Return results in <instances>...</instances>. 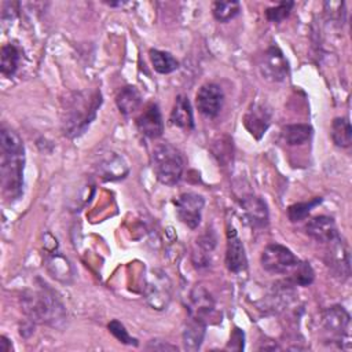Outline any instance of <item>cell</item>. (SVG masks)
I'll return each instance as SVG.
<instances>
[{
  "mask_svg": "<svg viewBox=\"0 0 352 352\" xmlns=\"http://www.w3.org/2000/svg\"><path fill=\"white\" fill-rule=\"evenodd\" d=\"M116 103H117L120 113L124 116H128L140 107L142 95L135 87L128 85V87H124L118 92V95L116 98Z\"/></svg>",
  "mask_w": 352,
  "mask_h": 352,
  "instance_id": "obj_20",
  "label": "cell"
},
{
  "mask_svg": "<svg viewBox=\"0 0 352 352\" xmlns=\"http://www.w3.org/2000/svg\"><path fill=\"white\" fill-rule=\"evenodd\" d=\"M330 249L327 252V265L333 270V272L338 276L348 278L349 276V250L345 242L340 238V235L329 242Z\"/></svg>",
  "mask_w": 352,
  "mask_h": 352,
  "instance_id": "obj_14",
  "label": "cell"
},
{
  "mask_svg": "<svg viewBox=\"0 0 352 352\" xmlns=\"http://www.w3.org/2000/svg\"><path fill=\"white\" fill-rule=\"evenodd\" d=\"M258 67L263 77L270 81H283L289 74V63L276 45L267 48L260 59Z\"/></svg>",
  "mask_w": 352,
  "mask_h": 352,
  "instance_id": "obj_9",
  "label": "cell"
},
{
  "mask_svg": "<svg viewBox=\"0 0 352 352\" xmlns=\"http://www.w3.org/2000/svg\"><path fill=\"white\" fill-rule=\"evenodd\" d=\"M47 267H48V271L52 274V276L59 280L66 282L67 278L72 276L70 264L67 263V260L65 257H62L59 254L50 257L47 261Z\"/></svg>",
  "mask_w": 352,
  "mask_h": 352,
  "instance_id": "obj_27",
  "label": "cell"
},
{
  "mask_svg": "<svg viewBox=\"0 0 352 352\" xmlns=\"http://www.w3.org/2000/svg\"><path fill=\"white\" fill-rule=\"evenodd\" d=\"M195 100H197V107L199 113L204 114L205 117L213 118L220 113L223 107L224 94L220 85L214 82H208L198 89Z\"/></svg>",
  "mask_w": 352,
  "mask_h": 352,
  "instance_id": "obj_11",
  "label": "cell"
},
{
  "mask_svg": "<svg viewBox=\"0 0 352 352\" xmlns=\"http://www.w3.org/2000/svg\"><path fill=\"white\" fill-rule=\"evenodd\" d=\"M261 265L270 274H289L300 261L294 253L283 245L271 243L261 253Z\"/></svg>",
  "mask_w": 352,
  "mask_h": 352,
  "instance_id": "obj_5",
  "label": "cell"
},
{
  "mask_svg": "<svg viewBox=\"0 0 352 352\" xmlns=\"http://www.w3.org/2000/svg\"><path fill=\"white\" fill-rule=\"evenodd\" d=\"M139 132L150 139H157L164 132V121L157 103H148L143 113L136 118Z\"/></svg>",
  "mask_w": 352,
  "mask_h": 352,
  "instance_id": "obj_13",
  "label": "cell"
},
{
  "mask_svg": "<svg viewBox=\"0 0 352 352\" xmlns=\"http://www.w3.org/2000/svg\"><path fill=\"white\" fill-rule=\"evenodd\" d=\"M305 231L312 239H315L316 242H322V243H329L338 236L337 226H336L334 220L329 216L312 217L307 223Z\"/></svg>",
  "mask_w": 352,
  "mask_h": 352,
  "instance_id": "obj_16",
  "label": "cell"
},
{
  "mask_svg": "<svg viewBox=\"0 0 352 352\" xmlns=\"http://www.w3.org/2000/svg\"><path fill=\"white\" fill-rule=\"evenodd\" d=\"M322 202V198H314L308 202H298V204H294V205H290L287 208V216H289V220L296 223V221H300L302 219H305L308 216V213Z\"/></svg>",
  "mask_w": 352,
  "mask_h": 352,
  "instance_id": "obj_29",
  "label": "cell"
},
{
  "mask_svg": "<svg viewBox=\"0 0 352 352\" xmlns=\"http://www.w3.org/2000/svg\"><path fill=\"white\" fill-rule=\"evenodd\" d=\"M241 11V4L238 1H214L212 6V12L216 21L228 22L235 18Z\"/></svg>",
  "mask_w": 352,
  "mask_h": 352,
  "instance_id": "obj_26",
  "label": "cell"
},
{
  "mask_svg": "<svg viewBox=\"0 0 352 352\" xmlns=\"http://www.w3.org/2000/svg\"><path fill=\"white\" fill-rule=\"evenodd\" d=\"M204 336H205V323L190 318V322L187 323V326L183 331L184 348L188 351L199 349V346L204 341Z\"/></svg>",
  "mask_w": 352,
  "mask_h": 352,
  "instance_id": "obj_21",
  "label": "cell"
},
{
  "mask_svg": "<svg viewBox=\"0 0 352 352\" xmlns=\"http://www.w3.org/2000/svg\"><path fill=\"white\" fill-rule=\"evenodd\" d=\"M205 205L202 195L197 192H184L175 201L176 214L182 223L190 228H197L201 223V214Z\"/></svg>",
  "mask_w": 352,
  "mask_h": 352,
  "instance_id": "obj_7",
  "label": "cell"
},
{
  "mask_svg": "<svg viewBox=\"0 0 352 352\" xmlns=\"http://www.w3.org/2000/svg\"><path fill=\"white\" fill-rule=\"evenodd\" d=\"M272 120V110L270 106L261 102H254L249 106L243 116V125L249 133L260 140L268 129Z\"/></svg>",
  "mask_w": 352,
  "mask_h": 352,
  "instance_id": "obj_10",
  "label": "cell"
},
{
  "mask_svg": "<svg viewBox=\"0 0 352 352\" xmlns=\"http://www.w3.org/2000/svg\"><path fill=\"white\" fill-rule=\"evenodd\" d=\"M314 276H315V274H314V270L309 265V263L298 261L297 265L292 271L290 280L298 286H308L312 283Z\"/></svg>",
  "mask_w": 352,
  "mask_h": 352,
  "instance_id": "obj_28",
  "label": "cell"
},
{
  "mask_svg": "<svg viewBox=\"0 0 352 352\" xmlns=\"http://www.w3.org/2000/svg\"><path fill=\"white\" fill-rule=\"evenodd\" d=\"M170 122L183 129L194 128V117L190 100L186 95H177L173 109L170 111Z\"/></svg>",
  "mask_w": 352,
  "mask_h": 352,
  "instance_id": "obj_18",
  "label": "cell"
},
{
  "mask_svg": "<svg viewBox=\"0 0 352 352\" xmlns=\"http://www.w3.org/2000/svg\"><path fill=\"white\" fill-rule=\"evenodd\" d=\"M96 170L104 180H117L122 179L128 173V166L121 157L116 154H109L102 158L96 165Z\"/></svg>",
  "mask_w": 352,
  "mask_h": 352,
  "instance_id": "obj_19",
  "label": "cell"
},
{
  "mask_svg": "<svg viewBox=\"0 0 352 352\" xmlns=\"http://www.w3.org/2000/svg\"><path fill=\"white\" fill-rule=\"evenodd\" d=\"M226 264L227 268L231 272H241L242 270L246 268L248 260L245 254V248L238 236L235 228H228L227 231V252H226Z\"/></svg>",
  "mask_w": 352,
  "mask_h": 352,
  "instance_id": "obj_15",
  "label": "cell"
},
{
  "mask_svg": "<svg viewBox=\"0 0 352 352\" xmlns=\"http://www.w3.org/2000/svg\"><path fill=\"white\" fill-rule=\"evenodd\" d=\"M146 349L148 351H176L177 346L170 345L165 341H160V340H151L148 341V344L146 345Z\"/></svg>",
  "mask_w": 352,
  "mask_h": 352,
  "instance_id": "obj_32",
  "label": "cell"
},
{
  "mask_svg": "<svg viewBox=\"0 0 352 352\" xmlns=\"http://www.w3.org/2000/svg\"><path fill=\"white\" fill-rule=\"evenodd\" d=\"M311 136H312V128L311 125H307V124L286 125L282 129V138L290 146L302 144L307 140H309Z\"/></svg>",
  "mask_w": 352,
  "mask_h": 352,
  "instance_id": "obj_24",
  "label": "cell"
},
{
  "mask_svg": "<svg viewBox=\"0 0 352 352\" xmlns=\"http://www.w3.org/2000/svg\"><path fill=\"white\" fill-rule=\"evenodd\" d=\"M188 315L190 318L204 322L214 309V301L209 292L202 286H195L188 296Z\"/></svg>",
  "mask_w": 352,
  "mask_h": 352,
  "instance_id": "obj_12",
  "label": "cell"
},
{
  "mask_svg": "<svg viewBox=\"0 0 352 352\" xmlns=\"http://www.w3.org/2000/svg\"><path fill=\"white\" fill-rule=\"evenodd\" d=\"M21 302L23 312L34 322L59 327L66 319L63 304L45 283H41L36 290L25 292Z\"/></svg>",
  "mask_w": 352,
  "mask_h": 352,
  "instance_id": "obj_2",
  "label": "cell"
},
{
  "mask_svg": "<svg viewBox=\"0 0 352 352\" xmlns=\"http://www.w3.org/2000/svg\"><path fill=\"white\" fill-rule=\"evenodd\" d=\"M0 70L4 76L12 77L15 72L18 70L19 60H21V52L16 45L14 44H6L1 47L0 54Z\"/></svg>",
  "mask_w": 352,
  "mask_h": 352,
  "instance_id": "obj_22",
  "label": "cell"
},
{
  "mask_svg": "<svg viewBox=\"0 0 352 352\" xmlns=\"http://www.w3.org/2000/svg\"><path fill=\"white\" fill-rule=\"evenodd\" d=\"M143 292L148 305L161 311L170 301V280L162 271L153 270L146 279Z\"/></svg>",
  "mask_w": 352,
  "mask_h": 352,
  "instance_id": "obj_6",
  "label": "cell"
},
{
  "mask_svg": "<svg viewBox=\"0 0 352 352\" xmlns=\"http://www.w3.org/2000/svg\"><path fill=\"white\" fill-rule=\"evenodd\" d=\"M102 103L100 91H82L73 94L66 100L63 110V131L69 138L81 135L96 117V111Z\"/></svg>",
  "mask_w": 352,
  "mask_h": 352,
  "instance_id": "obj_3",
  "label": "cell"
},
{
  "mask_svg": "<svg viewBox=\"0 0 352 352\" xmlns=\"http://www.w3.org/2000/svg\"><path fill=\"white\" fill-rule=\"evenodd\" d=\"M324 329L336 338L334 341L342 348V344L346 342L351 346L349 330H351V318L349 314L340 305L330 307L323 315Z\"/></svg>",
  "mask_w": 352,
  "mask_h": 352,
  "instance_id": "obj_8",
  "label": "cell"
},
{
  "mask_svg": "<svg viewBox=\"0 0 352 352\" xmlns=\"http://www.w3.org/2000/svg\"><path fill=\"white\" fill-rule=\"evenodd\" d=\"M294 4L292 1H283V3H279L276 7H272V8H268L265 11V16L270 22H280L283 21L286 16H289L290 14V10Z\"/></svg>",
  "mask_w": 352,
  "mask_h": 352,
  "instance_id": "obj_31",
  "label": "cell"
},
{
  "mask_svg": "<svg viewBox=\"0 0 352 352\" xmlns=\"http://www.w3.org/2000/svg\"><path fill=\"white\" fill-rule=\"evenodd\" d=\"M11 351V342L6 336L0 337V352H10Z\"/></svg>",
  "mask_w": 352,
  "mask_h": 352,
  "instance_id": "obj_33",
  "label": "cell"
},
{
  "mask_svg": "<svg viewBox=\"0 0 352 352\" xmlns=\"http://www.w3.org/2000/svg\"><path fill=\"white\" fill-rule=\"evenodd\" d=\"M148 55H150L151 65L157 73L169 74L179 67L177 59L169 52L160 51V50H150Z\"/></svg>",
  "mask_w": 352,
  "mask_h": 352,
  "instance_id": "obj_23",
  "label": "cell"
},
{
  "mask_svg": "<svg viewBox=\"0 0 352 352\" xmlns=\"http://www.w3.org/2000/svg\"><path fill=\"white\" fill-rule=\"evenodd\" d=\"M0 183L8 199L19 198L23 186L25 148L23 142L11 128L0 131Z\"/></svg>",
  "mask_w": 352,
  "mask_h": 352,
  "instance_id": "obj_1",
  "label": "cell"
},
{
  "mask_svg": "<svg viewBox=\"0 0 352 352\" xmlns=\"http://www.w3.org/2000/svg\"><path fill=\"white\" fill-rule=\"evenodd\" d=\"M107 327H109V331H110L120 342L126 344V345H138V340L129 336L128 330L124 327V324H122L121 322H118V320L114 319V320H111V322L107 324Z\"/></svg>",
  "mask_w": 352,
  "mask_h": 352,
  "instance_id": "obj_30",
  "label": "cell"
},
{
  "mask_svg": "<svg viewBox=\"0 0 352 352\" xmlns=\"http://www.w3.org/2000/svg\"><path fill=\"white\" fill-rule=\"evenodd\" d=\"M183 157L170 143H160L151 151V169L157 180L165 186H175L183 175Z\"/></svg>",
  "mask_w": 352,
  "mask_h": 352,
  "instance_id": "obj_4",
  "label": "cell"
},
{
  "mask_svg": "<svg viewBox=\"0 0 352 352\" xmlns=\"http://www.w3.org/2000/svg\"><path fill=\"white\" fill-rule=\"evenodd\" d=\"M331 139L338 147H349L352 142L351 124L346 117L334 118L331 124Z\"/></svg>",
  "mask_w": 352,
  "mask_h": 352,
  "instance_id": "obj_25",
  "label": "cell"
},
{
  "mask_svg": "<svg viewBox=\"0 0 352 352\" xmlns=\"http://www.w3.org/2000/svg\"><path fill=\"white\" fill-rule=\"evenodd\" d=\"M243 214L252 227H265L268 223V210L265 202L254 195L245 197L241 202Z\"/></svg>",
  "mask_w": 352,
  "mask_h": 352,
  "instance_id": "obj_17",
  "label": "cell"
}]
</instances>
